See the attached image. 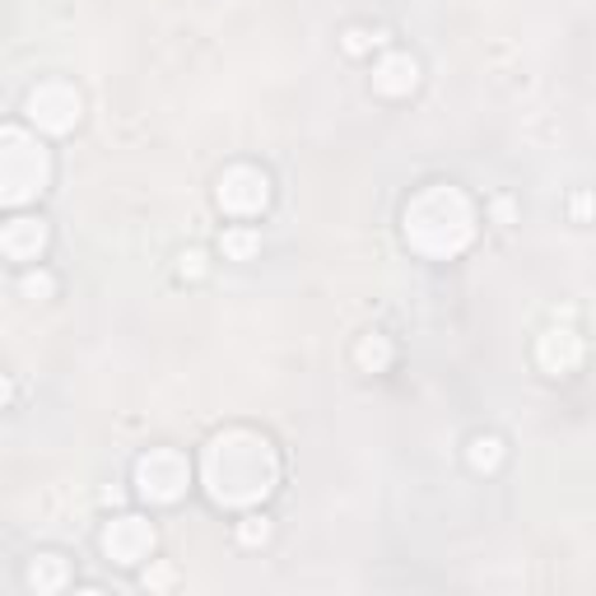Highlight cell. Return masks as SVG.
<instances>
[{
    "instance_id": "4",
    "label": "cell",
    "mask_w": 596,
    "mask_h": 596,
    "mask_svg": "<svg viewBox=\"0 0 596 596\" xmlns=\"http://www.w3.org/2000/svg\"><path fill=\"white\" fill-rule=\"evenodd\" d=\"M131 480H136V494L145 503L173 508L191 489V461H187V453H178V447H149V453H140Z\"/></svg>"
},
{
    "instance_id": "16",
    "label": "cell",
    "mask_w": 596,
    "mask_h": 596,
    "mask_svg": "<svg viewBox=\"0 0 596 596\" xmlns=\"http://www.w3.org/2000/svg\"><path fill=\"white\" fill-rule=\"evenodd\" d=\"M382 42H387V33L382 29H364V24H350L345 33H340V52L345 56H369V52H377Z\"/></svg>"
},
{
    "instance_id": "5",
    "label": "cell",
    "mask_w": 596,
    "mask_h": 596,
    "mask_svg": "<svg viewBox=\"0 0 596 596\" xmlns=\"http://www.w3.org/2000/svg\"><path fill=\"white\" fill-rule=\"evenodd\" d=\"M84 117V94L71 79H38L24 94V121L42 136H71Z\"/></svg>"
},
{
    "instance_id": "6",
    "label": "cell",
    "mask_w": 596,
    "mask_h": 596,
    "mask_svg": "<svg viewBox=\"0 0 596 596\" xmlns=\"http://www.w3.org/2000/svg\"><path fill=\"white\" fill-rule=\"evenodd\" d=\"M215 205L228 220H257L270 205V173L257 163H228L215 178Z\"/></svg>"
},
{
    "instance_id": "10",
    "label": "cell",
    "mask_w": 596,
    "mask_h": 596,
    "mask_svg": "<svg viewBox=\"0 0 596 596\" xmlns=\"http://www.w3.org/2000/svg\"><path fill=\"white\" fill-rule=\"evenodd\" d=\"M373 89L382 98H411L419 89V61L411 52H382L373 66Z\"/></svg>"
},
{
    "instance_id": "12",
    "label": "cell",
    "mask_w": 596,
    "mask_h": 596,
    "mask_svg": "<svg viewBox=\"0 0 596 596\" xmlns=\"http://www.w3.org/2000/svg\"><path fill=\"white\" fill-rule=\"evenodd\" d=\"M503 461H508V447L499 434H471V443H466V466L476 476H499Z\"/></svg>"
},
{
    "instance_id": "18",
    "label": "cell",
    "mask_w": 596,
    "mask_h": 596,
    "mask_svg": "<svg viewBox=\"0 0 596 596\" xmlns=\"http://www.w3.org/2000/svg\"><path fill=\"white\" fill-rule=\"evenodd\" d=\"M178 275H182V280H205V275H210L205 247H187V252H178Z\"/></svg>"
},
{
    "instance_id": "3",
    "label": "cell",
    "mask_w": 596,
    "mask_h": 596,
    "mask_svg": "<svg viewBox=\"0 0 596 596\" xmlns=\"http://www.w3.org/2000/svg\"><path fill=\"white\" fill-rule=\"evenodd\" d=\"M52 187V149L33 126H0V201L10 210L33 205Z\"/></svg>"
},
{
    "instance_id": "7",
    "label": "cell",
    "mask_w": 596,
    "mask_h": 596,
    "mask_svg": "<svg viewBox=\"0 0 596 596\" xmlns=\"http://www.w3.org/2000/svg\"><path fill=\"white\" fill-rule=\"evenodd\" d=\"M103 555H108L113 564H121V568H136V564H145L149 555H155V545H159V536H155V522L149 518H136V513H121V518H113L108 526H103Z\"/></svg>"
},
{
    "instance_id": "8",
    "label": "cell",
    "mask_w": 596,
    "mask_h": 596,
    "mask_svg": "<svg viewBox=\"0 0 596 596\" xmlns=\"http://www.w3.org/2000/svg\"><path fill=\"white\" fill-rule=\"evenodd\" d=\"M47 243H52V228H47L42 215H14L6 228H0V252H6L10 262H19V266L42 262Z\"/></svg>"
},
{
    "instance_id": "11",
    "label": "cell",
    "mask_w": 596,
    "mask_h": 596,
    "mask_svg": "<svg viewBox=\"0 0 596 596\" xmlns=\"http://www.w3.org/2000/svg\"><path fill=\"white\" fill-rule=\"evenodd\" d=\"M24 583H29V592H38V596L66 592V583H71V560H66V555H56V550H42V555L29 560Z\"/></svg>"
},
{
    "instance_id": "14",
    "label": "cell",
    "mask_w": 596,
    "mask_h": 596,
    "mask_svg": "<svg viewBox=\"0 0 596 596\" xmlns=\"http://www.w3.org/2000/svg\"><path fill=\"white\" fill-rule=\"evenodd\" d=\"M220 252H224V262H252L262 252V228H252V224H228L220 233Z\"/></svg>"
},
{
    "instance_id": "15",
    "label": "cell",
    "mask_w": 596,
    "mask_h": 596,
    "mask_svg": "<svg viewBox=\"0 0 596 596\" xmlns=\"http://www.w3.org/2000/svg\"><path fill=\"white\" fill-rule=\"evenodd\" d=\"M233 536H238L243 550H266L270 536H275V522L266 513H257V508H247V513L233 522Z\"/></svg>"
},
{
    "instance_id": "13",
    "label": "cell",
    "mask_w": 596,
    "mask_h": 596,
    "mask_svg": "<svg viewBox=\"0 0 596 596\" xmlns=\"http://www.w3.org/2000/svg\"><path fill=\"white\" fill-rule=\"evenodd\" d=\"M392 359H396V345L382 331H369V336H359V345H354V364L359 373H387L392 369Z\"/></svg>"
},
{
    "instance_id": "19",
    "label": "cell",
    "mask_w": 596,
    "mask_h": 596,
    "mask_svg": "<svg viewBox=\"0 0 596 596\" xmlns=\"http://www.w3.org/2000/svg\"><path fill=\"white\" fill-rule=\"evenodd\" d=\"M173 578H178V573L168 568V564H159L155 573H145V592H163V587H173Z\"/></svg>"
},
{
    "instance_id": "1",
    "label": "cell",
    "mask_w": 596,
    "mask_h": 596,
    "mask_svg": "<svg viewBox=\"0 0 596 596\" xmlns=\"http://www.w3.org/2000/svg\"><path fill=\"white\" fill-rule=\"evenodd\" d=\"M201 485L210 503L233 508V513H247V508H262L275 485H280V453L275 443L247 424H228L215 438L205 443L201 453Z\"/></svg>"
},
{
    "instance_id": "20",
    "label": "cell",
    "mask_w": 596,
    "mask_h": 596,
    "mask_svg": "<svg viewBox=\"0 0 596 596\" xmlns=\"http://www.w3.org/2000/svg\"><path fill=\"white\" fill-rule=\"evenodd\" d=\"M596 215V196H592V191H578V196H573V220H592Z\"/></svg>"
},
{
    "instance_id": "2",
    "label": "cell",
    "mask_w": 596,
    "mask_h": 596,
    "mask_svg": "<svg viewBox=\"0 0 596 596\" xmlns=\"http://www.w3.org/2000/svg\"><path fill=\"white\" fill-rule=\"evenodd\" d=\"M476 228H480L476 201L466 196L457 182L419 187L406 201V210H401V233H406L411 252H419V257H429V262L461 257V252L476 243Z\"/></svg>"
},
{
    "instance_id": "9",
    "label": "cell",
    "mask_w": 596,
    "mask_h": 596,
    "mask_svg": "<svg viewBox=\"0 0 596 596\" xmlns=\"http://www.w3.org/2000/svg\"><path fill=\"white\" fill-rule=\"evenodd\" d=\"M536 364L550 373V377H564L583 364V336L573 327H545L536 336Z\"/></svg>"
},
{
    "instance_id": "17",
    "label": "cell",
    "mask_w": 596,
    "mask_h": 596,
    "mask_svg": "<svg viewBox=\"0 0 596 596\" xmlns=\"http://www.w3.org/2000/svg\"><path fill=\"white\" fill-rule=\"evenodd\" d=\"M19 294H24V298H33V304H47V298L56 294V275L52 270H24V275H19Z\"/></svg>"
}]
</instances>
